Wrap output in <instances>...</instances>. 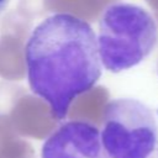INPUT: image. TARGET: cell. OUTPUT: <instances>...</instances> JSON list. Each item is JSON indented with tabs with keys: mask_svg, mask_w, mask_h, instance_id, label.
<instances>
[{
	"mask_svg": "<svg viewBox=\"0 0 158 158\" xmlns=\"http://www.w3.org/2000/svg\"><path fill=\"white\" fill-rule=\"evenodd\" d=\"M31 91L47 102L53 118L67 117L72 102L101 77L96 35L83 19L58 12L41 21L25 46Z\"/></svg>",
	"mask_w": 158,
	"mask_h": 158,
	"instance_id": "1",
	"label": "cell"
},
{
	"mask_svg": "<svg viewBox=\"0 0 158 158\" xmlns=\"http://www.w3.org/2000/svg\"><path fill=\"white\" fill-rule=\"evenodd\" d=\"M96 43L105 69L120 73L138 65L154 51L158 25L142 6L114 2L101 12Z\"/></svg>",
	"mask_w": 158,
	"mask_h": 158,
	"instance_id": "2",
	"label": "cell"
},
{
	"mask_svg": "<svg viewBox=\"0 0 158 158\" xmlns=\"http://www.w3.org/2000/svg\"><path fill=\"white\" fill-rule=\"evenodd\" d=\"M99 131L109 158H151L158 144L153 110L133 98L110 100Z\"/></svg>",
	"mask_w": 158,
	"mask_h": 158,
	"instance_id": "3",
	"label": "cell"
},
{
	"mask_svg": "<svg viewBox=\"0 0 158 158\" xmlns=\"http://www.w3.org/2000/svg\"><path fill=\"white\" fill-rule=\"evenodd\" d=\"M41 158H109L99 128L88 121L62 123L42 143Z\"/></svg>",
	"mask_w": 158,
	"mask_h": 158,
	"instance_id": "4",
	"label": "cell"
},
{
	"mask_svg": "<svg viewBox=\"0 0 158 158\" xmlns=\"http://www.w3.org/2000/svg\"><path fill=\"white\" fill-rule=\"evenodd\" d=\"M9 2H10V0H0V15L5 11V9L7 7Z\"/></svg>",
	"mask_w": 158,
	"mask_h": 158,
	"instance_id": "5",
	"label": "cell"
}]
</instances>
